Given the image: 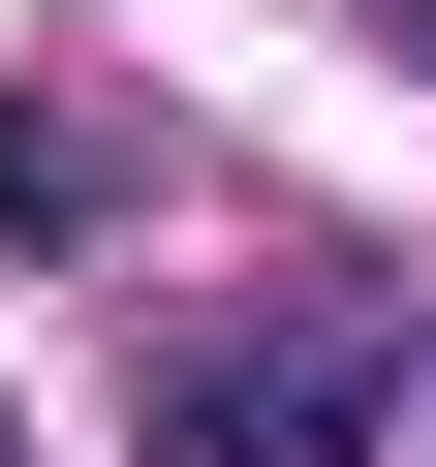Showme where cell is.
Listing matches in <instances>:
<instances>
[{
	"label": "cell",
	"mask_w": 436,
	"mask_h": 467,
	"mask_svg": "<svg viewBox=\"0 0 436 467\" xmlns=\"http://www.w3.org/2000/svg\"><path fill=\"white\" fill-rule=\"evenodd\" d=\"M156 436H187V467H374V374H343V343H187Z\"/></svg>",
	"instance_id": "6da1fadb"
},
{
	"label": "cell",
	"mask_w": 436,
	"mask_h": 467,
	"mask_svg": "<svg viewBox=\"0 0 436 467\" xmlns=\"http://www.w3.org/2000/svg\"><path fill=\"white\" fill-rule=\"evenodd\" d=\"M0 467H32V436H0Z\"/></svg>",
	"instance_id": "7a4b0ae2"
}]
</instances>
